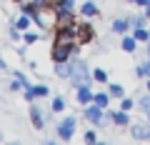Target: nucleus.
<instances>
[{"label":"nucleus","instance_id":"29","mask_svg":"<svg viewBox=\"0 0 150 145\" xmlns=\"http://www.w3.org/2000/svg\"><path fill=\"white\" fill-rule=\"evenodd\" d=\"M135 5H140V8H145V5H148V0H135Z\"/></svg>","mask_w":150,"mask_h":145},{"label":"nucleus","instance_id":"24","mask_svg":"<svg viewBox=\"0 0 150 145\" xmlns=\"http://www.w3.org/2000/svg\"><path fill=\"white\" fill-rule=\"evenodd\" d=\"M38 38H40V35H38V33H23V40H25V45H33V43H38Z\"/></svg>","mask_w":150,"mask_h":145},{"label":"nucleus","instance_id":"15","mask_svg":"<svg viewBox=\"0 0 150 145\" xmlns=\"http://www.w3.org/2000/svg\"><path fill=\"white\" fill-rule=\"evenodd\" d=\"M133 35H135V38H138V43H148V40H150V30H148V28H145V25L135 28V30H133Z\"/></svg>","mask_w":150,"mask_h":145},{"label":"nucleus","instance_id":"21","mask_svg":"<svg viewBox=\"0 0 150 145\" xmlns=\"http://www.w3.org/2000/svg\"><path fill=\"white\" fill-rule=\"evenodd\" d=\"M53 110H55V113H63V110H65V98L63 95L53 98Z\"/></svg>","mask_w":150,"mask_h":145},{"label":"nucleus","instance_id":"11","mask_svg":"<svg viewBox=\"0 0 150 145\" xmlns=\"http://www.w3.org/2000/svg\"><path fill=\"white\" fill-rule=\"evenodd\" d=\"M120 48H123L125 53H135V50H138V38L125 33V35H123V40H120Z\"/></svg>","mask_w":150,"mask_h":145},{"label":"nucleus","instance_id":"10","mask_svg":"<svg viewBox=\"0 0 150 145\" xmlns=\"http://www.w3.org/2000/svg\"><path fill=\"white\" fill-rule=\"evenodd\" d=\"M93 98H95V93L90 90V85L78 88V103H80V105H90V103H93Z\"/></svg>","mask_w":150,"mask_h":145},{"label":"nucleus","instance_id":"18","mask_svg":"<svg viewBox=\"0 0 150 145\" xmlns=\"http://www.w3.org/2000/svg\"><path fill=\"white\" fill-rule=\"evenodd\" d=\"M135 105H138V103H135L133 98H128V95H123V98H120V110H128V113H130V110H133Z\"/></svg>","mask_w":150,"mask_h":145},{"label":"nucleus","instance_id":"13","mask_svg":"<svg viewBox=\"0 0 150 145\" xmlns=\"http://www.w3.org/2000/svg\"><path fill=\"white\" fill-rule=\"evenodd\" d=\"M80 15H83V18H95V15H98V5L93 3V0H83Z\"/></svg>","mask_w":150,"mask_h":145},{"label":"nucleus","instance_id":"34","mask_svg":"<svg viewBox=\"0 0 150 145\" xmlns=\"http://www.w3.org/2000/svg\"><path fill=\"white\" fill-rule=\"evenodd\" d=\"M148 5H150V0H148Z\"/></svg>","mask_w":150,"mask_h":145},{"label":"nucleus","instance_id":"8","mask_svg":"<svg viewBox=\"0 0 150 145\" xmlns=\"http://www.w3.org/2000/svg\"><path fill=\"white\" fill-rule=\"evenodd\" d=\"M55 75L63 78V80H70V75H73V60H65V63H55Z\"/></svg>","mask_w":150,"mask_h":145},{"label":"nucleus","instance_id":"4","mask_svg":"<svg viewBox=\"0 0 150 145\" xmlns=\"http://www.w3.org/2000/svg\"><path fill=\"white\" fill-rule=\"evenodd\" d=\"M75 128H78V120L73 118V115H68V118H63L58 123V138L60 140H70L75 135Z\"/></svg>","mask_w":150,"mask_h":145},{"label":"nucleus","instance_id":"28","mask_svg":"<svg viewBox=\"0 0 150 145\" xmlns=\"http://www.w3.org/2000/svg\"><path fill=\"white\" fill-rule=\"evenodd\" d=\"M85 143H98V135L93 133V130H88V133H85Z\"/></svg>","mask_w":150,"mask_h":145},{"label":"nucleus","instance_id":"17","mask_svg":"<svg viewBox=\"0 0 150 145\" xmlns=\"http://www.w3.org/2000/svg\"><path fill=\"white\" fill-rule=\"evenodd\" d=\"M138 108L143 110L145 115H150V93H145V95H143V98L138 100Z\"/></svg>","mask_w":150,"mask_h":145},{"label":"nucleus","instance_id":"6","mask_svg":"<svg viewBox=\"0 0 150 145\" xmlns=\"http://www.w3.org/2000/svg\"><path fill=\"white\" fill-rule=\"evenodd\" d=\"M28 113H30V120H33V125H35L38 130H43L45 128V118H43V110L35 105V103H30L28 105Z\"/></svg>","mask_w":150,"mask_h":145},{"label":"nucleus","instance_id":"30","mask_svg":"<svg viewBox=\"0 0 150 145\" xmlns=\"http://www.w3.org/2000/svg\"><path fill=\"white\" fill-rule=\"evenodd\" d=\"M145 65H148V78H150V55H148V63H145Z\"/></svg>","mask_w":150,"mask_h":145},{"label":"nucleus","instance_id":"32","mask_svg":"<svg viewBox=\"0 0 150 145\" xmlns=\"http://www.w3.org/2000/svg\"><path fill=\"white\" fill-rule=\"evenodd\" d=\"M148 93H150V78H148Z\"/></svg>","mask_w":150,"mask_h":145},{"label":"nucleus","instance_id":"9","mask_svg":"<svg viewBox=\"0 0 150 145\" xmlns=\"http://www.w3.org/2000/svg\"><path fill=\"white\" fill-rule=\"evenodd\" d=\"M110 120L115 125H133L130 123V113L128 110H110Z\"/></svg>","mask_w":150,"mask_h":145},{"label":"nucleus","instance_id":"19","mask_svg":"<svg viewBox=\"0 0 150 145\" xmlns=\"http://www.w3.org/2000/svg\"><path fill=\"white\" fill-rule=\"evenodd\" d=\"M108 93H110V98H123L125 95V88L118 85V83H112V85L108 88Z\"/></svg>","mask_w":150,"mask_h":145},{"label":"nucleus","instance_id":"12","mask_svg":"<svg viewBox=\"0 0 150 145\" xmlns=\"http://www.w3.org/2000/svg\"><path fill=\"white\" fill-rule=\"evenodd\" d=\"M110 28H112V33H120V35H125V33H128L133 25H130L128 18H118V20H112V25H110Z\"/></svg>","mask_w":150,"mask_h":145},{"label":"nucleus","instance_id":"5","mask_svg":"<svg viewBox=\"0 0 150 145\" xmlns=\"http://www.w3.org/2000/svg\"><path fill=\"white\" fill-rule=\"evenodd\" d=\"M50 8H53L55 18H73V13H75V0H55Z\"/></svg>","mask_w":150,"mask_h":145},{"label":"nucleus","instance_id":"33","mask_svg":"<svg viewBox=\"0 0 150 145\" xmlns=\"http://www.w3.org/2000/svg\"><path fill=\"white\" fill-rule=\"evenodd\" d=\"M128 3H133V5H135V0H128Z\"/></svg>","mask_w":150,"mask_h":145},{"label":"nucleus","instance_id":"26","mask_svg":"<svg viewBox=\"0 0 150 145\" xmlns=\"http://www.w3.org/2000/svg\"><path fill=\"white\" fill-rule=\"evenodd\" d=\"M10 90H25V85H23V80H20V78H15V80L10 83Z\"/></svg>","mask_w":150,"mask_h":145},{"label":"nucleus","instance_id":"14","mask_svg":"<svg viewBox=\"0 0 150 145\" xmlns=\"http://www.w3.org/2000/svg\"><path fill=\"white\" fill-rule=\"evenodd\" d=\"M33 23H35V20H33V15H25V13H23V15L18 18V20H15V28H18V30H20V33H25L28 28L33 25Z\"/></svg>","mask_w":150,"mask_h":145},{"label":"nucleus","instance_id":"1","mask_svg":"<svg viewBox=\"0 0 150 145\" xmlns=\"http://www.w3.org/2000/svg\"><path fill=\"white\" fill-rule=\"evenodd\" d=\"M75 53H78V43H75V40L55 35V43H53V48H50V58H53V63H65V60H70Z\"/></svg>","mask_w":150,"mask_h":145},{"label":"nucleus","instance_id":"7","mask_svg":"<svg viewBox=\"0 0 150 145\" xmlns=\"http://www.w3.org/2000/svg\"><path fill=\"white\" fill-rule=\"evenodd\" d=\"M130 133H133L135 140H150V125H145V123H133Z\"/></svg>","mask_w":150,"mask_h":145},{"label":"nucleus","instance_id":"23","mask_svg":"<svg viewBox=\"0 0 150 145\" xmlns=\"http://www.w3.org/2000/svg\"><path fill=\"white\" fill-rule=\"evenodd\" d=\"M128 20H130V25H133V28H140V25H145L148 18H145V15H130Z\"/></svg>","mask_w":150,"mask_h":145},{"label":"nucleus","instance_id":"2","mask_svg":"<svg viewBox=\"0 0 150 145\" xmlns=\"http://www.w3.org/2000/svg\"><path fill=\"white\" fill-rule=\"evenodd\" d=\"M93 80V73L88 70V65L83 63V60H73V75H70V85L78 90V88L83 85H90Z\"/></svg>","mask_w":150,"mask_h":145},{"label":"nucleus","instance_id":"25","mask_svg":"<svg viewBox=\"0 0 150 145\" xmlns=\"http://www.w3.org/2000/svg\"><path fill=\"white\" fill-rule=\"evenodd\" d=\"M93 38V28L90 25H80V40H90Z\"/></svg>","mask_w":150,"mask_h":145},{"label":"nucleus","instance_id":"27","mask_svg":"<svg viewBox=\"0 0 150 145\" xmlns=\"http://www.w3.org/2000/svg\"><path fill=\"white\" fill-rule=\"evenodd\" d=\"M135 73H138V78H148V65H138Z\"/></svg>","mask_w":150,"mask_h":145},{"label":"nucleus","instance_id":"22","mask_svg":"<svg viewBox=\"0 0 150 145\" xmlns=\"http://www.w3.org/2000/svg\"><path fill=\"white\" fill-rule=\"evenodd\" d=\"M33 90H35V98H48L50 95V88L48 85H33Z\"/></svg>","mask_w":150,"mask_h":145},{"label":"nucleus","instance_id":"31","mask_svg":"<svg viewBox=\"0 0 150 145\" xmlns=\"http://www.w3.org/2000/svg\"><path fill=\"white\" fill-rule=\"evenodd\" d=\"M148 55H150V40H148Z\"/></svg>","mask_w":150,"mask_h":145},{"label":"nucleus","instance_id":"20","mask_svg":"<svg viewBox=\"0 0 150 145\" xmlns=\"http://www.w3.org/2000/svg\"><path fill=\"white\" fill-rule=\"evenodd\" d=\"M93 80H95V83H108V73L103 68H95V70H93Z\"/></svg>","mask_w":150,"mask_h":145},{"label":"nucleus","instance_id":"3","mask_svg":"<svg viewBox=\"0 0 150 145\" xmlns=\"http://www.w3.org/2000/svg\"><path fill=\"white\" fill-rule=\"evenodd\" d=\"M85 120L93 125H105L110 120V110L105 115V108H100L98 103H90V105H85Z\"/></svg>","mask_w":150,"mask_h":145},{"label":"nucleus","instance_id":"16","mask_svg":"<svg viewBox=\"0 0 150 145\" xmlns=\"http://www.w3.org/2000/svg\"><path fill=\"white\" fill-rule=\"evenodd\" d=\"M93 103H98L100 108H108V105H110V93H95Z\"/></svg>","mask_w":150,"mask_h":145}]
</instances>
